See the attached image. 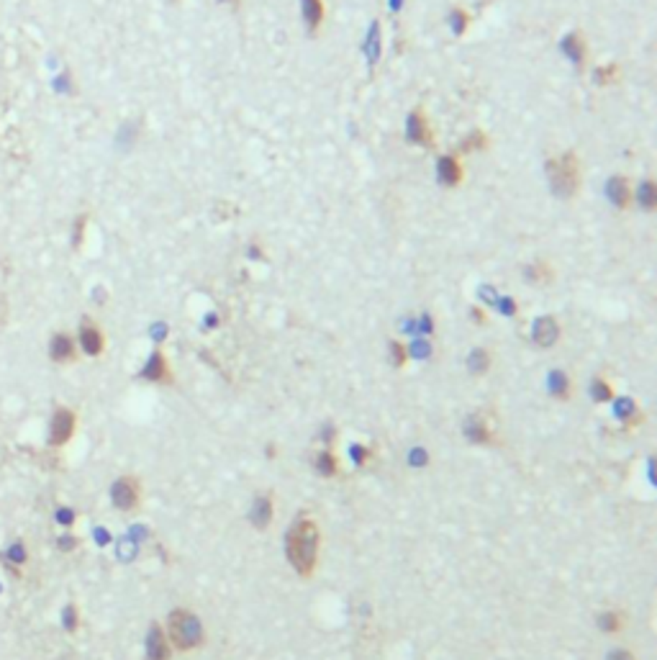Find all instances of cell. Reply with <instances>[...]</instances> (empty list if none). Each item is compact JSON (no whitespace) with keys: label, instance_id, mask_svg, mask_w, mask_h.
<instances>
[{"label":"cell","instance_id":"1","mask_svg":"<svg viewBox=\"0 0 657 660\" xmlns=\"http://www.w3.org/2000/svg\"><path fill=\"white\" fill-rule=\"evenodd\" d=\"M285 555H288L290 565L298 570V575H313L318 560V527L311 517L296 519V524L290 527L285 534Z\"/></svg>","mask_w":657,"mask_h":660},{"label":"cell","instance_id":"2","mask_svg":"<svg viewBox=\"0 0 657 660\" xmlns=\"http://www.w3.org/2000/svg\"><path fill=\"white\" fill-rule=\"evenodd\" d=\"M547 180L555 196L570 200L580 191V157L575 152H562V155L552 157L547 162Z\"/></svg>","mask_w":657,"mask_h":660},{"label":"cell","instance_id":"3","mask_svg":"<svg viewBox=\"0 0 657 660\" xmlns=\"http://www.w3.org/2000/svg\"><path fill=\"white\" fill-rule=\"evenodd\" d=\"M170 642L177 650H195L203 642V625L200 619L188 609H175L167 619Z\"/></svg>","mask_w":657,"mask_h":660},{"label":"cell","instance_id":"4","mask_svg":"<svg viewBox=\"0 0 657 660\" xmlns=\"http://www.w3.org/2000/svg\"><path fill=\"white\" fill-rule=\"evenodd\" d=\"M75 432H78V414L72 412L70 406H57V409L52 412L49 432H47L49 448H54V450L64 448V445L75 437Z\"/></svg>","mask_w":657,"mask_h":660},{"label":"cell","instance_id":"5","mask_svg":"<svg viewBox=\"0 0 657 660\" xmlns=\"http://www.w3.org/2000/svg\"><path fill=\"white\" fill-rule=\"evenodd\" d=\"M111 501L119 511H134L142 504V483L134 476H121L111 486Z\"/></svg>","mask_w":657,"mask_h":660},{"label":"cell","instance_id":"6","mask_svg":"<svg viewBox=\"0 0 657 660\" xmlns=\"http://www.w3.org/2000/svg\"><path fill=\"white\" fill-rule=\"evenodd\" d=\"M75 340H78V349H83L88 357H100L106 349V334L98 327V321H92L90 316H83Z\"/></svg>","mask_w":657,"mask_h":660},{"label":"cell","instance_id":"7","mask_svg":"<svg viewBox=\"0 0 657 660\" xmlns=\"http://www.w3.org/2000/svg\"><path fill=\"white\" fill-rule=\"evenodd\" d=\"M47 352H49V360L54 365H72V362L78 360V340H75V334L54 332L49 337Z\"/></svg>","mask_w":657,"mask_h":660},{"label":"cell","instance_id":"8","mask_svg":"<svg viewBox=\"0 0 657 660\" xmlns=\"http://www.w3.org/2000/svg\"><path fill=\"white\" fill-rule=\"evenodd\" d=\"M406 139L411 144H418V147H434V131L429 126V119L421 108H414L406 119Z\"/></svg>","mask_w":657,"mask_h":660},{"label":"cell","instance_id":"9","mask_svg":"<svg viewBox=\"0 0 657 660\" xmlns=\"http://www.w3.org/2000/svg\"><path fill=\"white\" fill-rule=\"evenodd\" d=\"M142 378L144 380H149V383H170L172 380L170 362H167V357H164L162 349H155V352H152V357H149L147 365H144V370H142Z\"/></svg>","mask_w":657,"mask_h":660},{"label":"cell","instance_id":"10","mask_svg":"<svg viewBox=\"0 0 657 660\" xmlns=\"http://www.w3.org/2000/svg\"><path fill=\"white\" fill-rule=\"evenodd\" d=\"M437 178H439V183L445 185V188H457V185L462 183V178H465V170H462V162H459L457 155L439 157Z\"/></svg>","mask_w":657,"mask_h":660},{"label":"cell","instance_id":"11","mask_svg":"<svg viewBox=\"0 0 657 660\" xmlns=\"http://www.w3.org/2000/svg\"><path fill=\"white\" fill-rule=\"evenodd\" d=\"M170 637L162 630V625H152L147 635V660H170Z\"/></svg>","mask_w":657,"mask_h":660},{"label":"cell","instance_id":"12","mask_svg":"<svg viewBox=\"0 0 657 660\" xmlns=\"http://www.w3.org/2000/svg\"><path fill=\"white\" fill-rule=\"evenodd\" d=\"M560 49H562V54H565L567 59H570L578 70H583L586 67V57H588V47H586V39H583V34L580 31H572V34H567L562 42H560Z\"/></svg>","mask_w":657,"mask_h":660},{"label":"cell","instance_id":"13","mask_svg":"<svg viewBox=\"0 0 657 660\" xmlns=\"http://www.w3.org/2000/svg\"><path fill=\"white\" fill-rule=\"evenodd\" d=\"M531 337H534V344L539 347H552L555 342L560 340V324L555 316H539L531 327Z\"/></svg>","mask_w":657,"mask_h":660},{"label":"cell","instance_id":"14","mask_svg":"<svg viewBox=\"0 0 657 660\" xmlns=\"http://www.w3.org/2000/svg\"><path fill=\"white\" fill-rule=\"evenodd\" d=\"M465 437L470 442H478V445H490L495 440V432L490 421L483 419L481 414H475V416H467L465 421Z\"/></svg>","mask_w":657,"mask_h":660},{"label":"cell","instance_id":"15","mask_svg":"<svg viewBox=\"0 0 657 660\" xmlns=\"http://www.w3.org/2000/svg\"><path fill=\"white\" fill-rule=\"evenodd\" d=\"M606 196H608V200H611L616 208H622V211L632 206V183H629V178L614 175L606 185Z\"/></svg>","mask_w":657,"mask_h":660},{"label":"cell","instance_id":"16","mask_svg":"<svg viewBox=\"0 0 657 660\" xmlns=\"http://www.w3.org/2000/svg\"><path fill=\"white\" fill-rule=\"evenodd\" d=\"M301 13H303V23H306V29H308V34H316V31L321 29L324 16H326L324 0H301Z\"/></svg>","mask_w":657,"mask_h":660},{"label":"cell","instance_id":"17","mask_svg":"<svg viewBox=\"0 0 657 660\" xmlns=\"http://www.w3.org/2000/svg\"><path fill=\"white\" fill-rule=\"evenodd\" d=\"M632 198H637V203L644 208V211H655L657 208V185L652 178L642 180L637 191H632Z\"/></svg>","mask_w":657,"mask_h":660},{"label":"cell","instance_id":"18","mask_svg":"<svg viewBox=\"0 0 657 660\" xmlns=\"http://www.w3.org/2000/svg\"><path fill=\"white\" fill-rule=\"evenodd\" d=\"M272 514H275L272 498H270V496H257L255 498V506H252V522H255L257 529H265V527L272 522Z\"/></svg>","mask_w":657,"mask_h":660},{"label":"cell","instance_id":"19","mask_svg":"<svg viewBox=\"0 0 657 660\" xmlns=\"http://www.w3.org/2000/svg\"><path fill=\"white\" fill-rule=\"evenodd\" d=\"M3 560L11 565V568H23L26 563H29V547H26V542L23 540H13L11 545H8V550L3 555H0Z\"/></svg>","mask_w":657,"mask_h":660},{"label":"cell","instance_id":"20","mask_svg":"<svg viewBox=\"0 0 657 660\" xmlns=\"http://www.w3.org/2000/svg\"><path fill=\"white\" fill-rule=\"evenodd\" d=\"M550 390H552V396L555 398L567 401L570 393H572V383H570V378H567V373H562V370L550 373Z\"/></svg>","mask_w":657,"mask_h":660},{"label":"cell","instance_id":"21","mask_svg":"<svg viewBox=\"0 0 657 660\" xmlns=\"http://www.w3.org/2000/svg\"><path fill=\"white\" fill-rule=\"evenodd\" d=\"M616 416H619L622 421H627V426L642 424V414H639V409H637V404L632 401V398H619V404H616Z\"/></svg>","mask_w":657,"mask_h":660},{"label":"cell","instance_id":"22","mask_svg":"<svg viewBox=\"0 0 657 660\" xmlns=\"http://www.w3.org/2000/svg\"><path fill=\"white\" fill-rule=\"evenodd\" d=\"M524 275H526V280L531 285H547L552 280V275H555V270L547 263H534L524 270Z\"/></svg>","mask_w":657,"mask_h":660},{"label":"cell","instance_id":"23","mask_svg":"<svg viewBox=\"0 0 657 660\" xmlns=\"http://www.w3.org/2000/svg\"><path fill=\"white\" fill-rule=\"evenodd\" d=\"M598 627L606 635H619V632L624 630V614L622 611H616V609H608V611H603L598 617Z\"/></svg>","mask_w":657,"mask_h":660},{"label":"cell","instance_id":"24","mask_svg":"<svg viewBox=\"0 0 657 660\" xmlns=\"http://www.w3.org/2000/svg\"><path fill=\"white\" fill-rule=\"evenodd\" d=\"M490 362H493V357H490L488 349H473L470 357H467V368H470V373H475V376H483V373L490 370Z\"/></svg>","mask_w":657,"mask_h":660},{"label":"cell","instance_id":"25","mask_svg":"<svg viewBox=\"0 0 657 660\" xmlns=\"http://www.w3.org/2000/svg\"><path fill=\"white\" fill-rule=\"evenodd\" d=\"M316 468L324 478H332L339 473V460H337V455H334L332 450H324V452L316 457Z\"/></svg>","mask_w":657,"mask_h":660},{"label":"cell","instance_id":"26","mask_svg":"<svg viewBox=\"0 0 657 660\" xmlns=\"http://www.w3.org/2000/svg\"><path fill=\"white\" fill-rule=\"evenodd\" d=\"M591 396H593V401L606 404V401H611V398H614V388H611V383H608L606 378L596 376L593 383H591Z\"/></svg>","mask_w":657,"mask_h":660},{"label":"cell","instance_id":"27","mask_svg":"<svg viewBox=\"0 0 657 660\" xmlns=\"http://www.w3.org/2000/svg\"><path fill=\"white\" fill-rule=\"evenodd\" d=\"M62 625H64V630L70 632V635H75V632L80 630V609H78V604H67L64 606V611H62Z\"/></svg>","mask_w":657,"mask_h":660},{"label":"cell","instance_id":"28","mask_svg":"<svg viewBox=\"0 0 657 660\" xmlns=\"http://www.w3.org/2000/svg\"><path fill=\"white\" fill-rule=\"evenodd\" d=\"M486 147H488V136L483 134L481 128L470 131V134L465 136V142H462V152H478V150H486Z\"/></svg>","mask_w":657,"mask_h":660},{"label":"cell","instance_id":"29","mask_svg":"<svg viewBox=\"0 0 657 660\" xmlns=\"http://www.w3.org/2000/svg\"><path fill=\"white\" fill-rule=\"evenodd\" d=\"M85 232H88V213H83V216H78L75 224H72V247H83Z\"/></svg>","mask_w":657,"mask_h":660},{"label":"cell","instance_id":"30","mask_svg":"<svg viewBox=\"0 0 657 660\" xmlns=\"http://www.w3.org/2000/svg\"><path fill=\"white\" fill-rule=\"evenodd\" d=\"M619 75H622V70H619L616 64H606V67H598V70H596V83H598V85H608V83H616Z\"/></svg>","mask_w":657,"mask_h":660},{"label":"cell","instance_id":"31","mask_svg":"<svg viewBox=\"0 0 657 660\" xmlns=\"http://www.w3.org/2000/svg\"><path fill=\"white\" fill-rule=\"evenodd\" d=\"M54 519H57L59 527H67V529H70V527L75 524V519H78V511L70 509V506H59V509L54 511Z\"/></svg>","mask_w":657,"mask_h":660},{"label":"cell","instance_id":"32","mask_svg":"<svg viewBox=\"0 0 657 660\" xmlns=\"http://www.w3.org/2000/svg\"><path fill=\"white\" fill-rule=\"evenodd\" d=\"M467 23H470V16L462 11V8H454L452 11V31L454 34H465L467 31Z\"/></svg>","mask_w":657,"mask_h":660},{"label":"cell","instance_id":"33","mask_svg":"<svg viewBox=\"0 0 657 660\" xmlns=\"http://www.w3.org/2000/svg\"><path fill=\"white\" fill-rule=\"evenodd\" d=\"M390 362L396 368H401L403 362H406V347H403L401 342H390Z\"/></svg>","mask_w":657,"mask_h":660},{"label":"cell","instance_id":"34","mask_svg":"<svg viewBox=\"0 0 657 660\" xmlns=\"http://www.w3.org/2000/svg\"><path fill=\"white\" fill-rule=\"evenodd\" d=\"M78 545H80V540L75 537V534H62V537L57 540V547L62 550V553H72Z\"/></svg>","mask_w":657,"mask_h":660},{"label":"cell","instance_id":"35","mask_svg":"<svg viewBox=\"0 0 657 660\" xmlns=\"http://www.w3.org/2000/svg\"><path fill=\"white\" fill-rule=\"evenodd\" d=\"M608 660H637V658L629 650H616V653L608 655Z\"/></svg>","mask_w":657,"mask_h":660},{"label":"cell","instance_id":"36","mask_svg":"<svg viewBox=\"0 0 657 660\" xmlns=\"http://www.w3.org/2000/svg\"><path fill=\"white\" fill-rule=\"evenodd\" d=\"M503 311H506V313H509V316H511V313H516V311H519V306H514V301H511V299H506V301H503Z\"/></svg>","mask_w":657,"mask_h":660},{"label":"cell","instance_id":"37","mask_svg":"<svg viewBox=\"0 0 657 660\" xmlns=\"http://www.w3.org/2000/svg\"><path fill=\"white\" fill-rule=\"evenodd\" d=\"M221 3H229V0H221Z\"/></svg>","mask_w":657,"mask_h":660}]
</instances>
